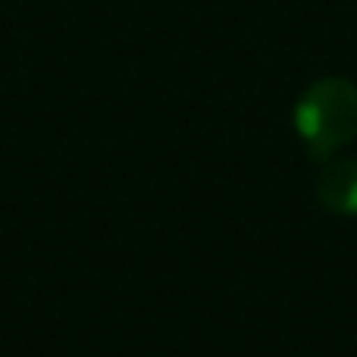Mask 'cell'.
<instances>
[{"instance_id": "6da1fadb", "label": "cell", "mask_w": 357, "mask_h": 357, "mask_svg": "<svg viewBox=\"0 0 357 357\" xmlns=\"http://www.w3.org/2000/svg\"><path fill=\"white\" fill-rule=\"evenodd\" d=\"M295 132L314 160H329L357 135V85L342 75L314 82L295 104Z\"/></svg>"}, {"instance_id": "7a4b0ae2", "label": "cell", "mask_w": 357, "mask_h": 357, "mask_svg": "<svg viewBox=\"0 0 357 357\" xmlns=\"http://www.w3.org/2000/svg\"><path fill=\"white\" fill-rule=\"evenodd\" d=\"M317 201L335 216H357V160H329L317 176Z\"/></svg>"}]
</instances>
